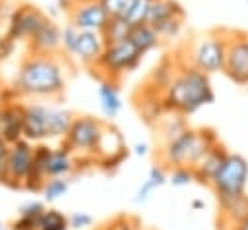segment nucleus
<instances>
[{
    "label": "nucleus",
    "instance_id": "obj_1",
    "mask_svg": "<svg viewBox=\"0 0 248 230\" xmlns=\"http://www.w3.org/2000/svg\"><path fill=\"white\" fill-rule=\"evenodd\" d=\"M165 104L180 114H194L205 104L215 101V93L211 87V79L205 72L182 64L180 72H176L170 81L165 85Z\"/></svg>",
    "mask_w": 248,
    "mask_h": 230
},
{
    "label": "nucleus",
    "instance_id": "obj_2",
    "mask_svg": "<svg viewBox=\"0 0 248 230\" xmlns=\"http://www.w3.org/2000/svg\"><path fill=\"white\" fill-rule=\"evenodd\" d=\"M54 54H33L29 56L16 77V87L17 91L25 95H35V97H46V95H56L64 89V73L62 66L52 58Z\"/></svg>",
    "mask_w": 248,
    "mask_h": 230
},
{
    "label": "nucleus",
    "instance_id": "obj_3",
    "mask_svg": "<svg viewBox=\"0 0 248 230\" xmlns=\"http://www.w3.org/2000/svg\"><path fill=\"white\" fill-rule=\"evenodd\" d=\"M227 35L229 29H215L207 31L203 35H198L186 50V62L207 75L219 73L225 68V56H227Z\"/></svg>",
    "mask_w": 248,
    "mask_h": 230
},
{
    "label": "nucleus",
    "instance_id": "obj_4",
    "mask_svg": "<svg viewBox=\"0 0 248 230\" xmlns=\"http://www.w3.org/2000/svg\"><path fill=\"white\" fill-rule=\"evenodd\" d=\"M248 186V160L238 153H229L211 180V187L217 193L219 207L231 205L246 197Z\"/></svg>",
    "mask_w": 248,
    "mask_h": 230
},
{
    "label": "nucleus",
    "instance_id": "obj_5",
    "mask_svg": "<svg viewBox=\"0 0 248 230\" xmlns=\"http://www.w3.org/2000/svg\"><path fill=\"white\" fill-rule=\"evenodd\" d=\"M215 145V137L211 131H196L184 129L180 135L172 137L165 149V160L174 166H196L207 151Z\"/></svg>",
    "mask_w": 248,
    "mask_h": 230
},
{
    "label": "nucleus",
    "instance_id": "obj_6",
    "mask_svg": "<svg viewBox=\"0 0 248 230\" xmlns=\"http://www.w3.org/2000/svg\"><path fill=\"white\" fill-rule=\"evenodd\" d=\"M107 46V41L101 31L78 29L68 23L62 29V48L68 56L78 58L85 66H95Z\"/></svg>",
    "mask_w": 248,
    "mask_h": 230
},
{
    "label": "nucleus",
    "instance_id": "obj_7",
    "mask_svg": "<svg viewBox=\"0 0 248 230\" xmlns=\"http://www.w3.org/2000/svg\"><path fill=\"white\" fill-rule=\"evenodd\" d=\"M70 128H72V120H70V114L64 110L48 108L43 104H33L25 108L23 133L31 139L62 135V133H68Z\"/></svg>",
    "mask_w": 248,
    "mask_h": 230
},
{
    "label": "nucleus",
    "instance_id": "obj_8",
    "mask_svg": "<svg viewBox=\"0 0 248 230\" xmlns=\"http://www.w3.org/2000/svg\"><path fill=\"white\" fill-rule=\"evenodd\" d=\"M141 58H143V52L130 39H122L116 43H108L95 66L105 70L108 79H114L122 73L132 72L134 68H138Z\"/></svg>",
    "mask_w": 248,
    "mask_h": 230
},
{
    "label": "nucleus",
    "instance_id": "obj_9",
    "mask_svg": "<svg viewBox=\"0 0 248 230\" xmlns=\"http://www.w3.org/2000/svg\"><path fill=\"white\" fill-rule=\"evenodd\" d=\"M223 73L240 87L248 85V33L246 31L229 29Z\"/></svg>",
    "mask_w": 248,
    "mask_h": 230
},
{
    "label": "nucleus",
    "instance_id": "obj_10",
    "mask_svg": "<svg viewBox=\"0 0 248 230\" xmlns=\"http://www.w3.org/2000/svg\"><path fill=\"white\" fill-rule=\"evenodd\" d=\"M66 14L68 23L76 25L78 29L103 31L108 21V14L105 12L101 0H72Z\"/></svg>",
    "mask_w": 248,
    "mask_h": 230
},
{
    "label": "nucleus",
    "instance_id": "obj_11",
    "mask_svg": "<svg viewBox=\"0 0 248 230\" xmlns=\"http://www.w3.org/2000/svg\"><path fill=\"white\" fill-rule=\"evenodd\" d=\"M46 19V15L33 4H21L17 6L8 21V37L14 41L31 39L33 33L41 27V23Z\"/></svg>",
    "mask_w": 248,
    "mask_h": 230
},
{
    "label": "nucleus",
    "instance_id": "obj_12",
    "mask_svg": "<svg viewBox=\"0 0 248 230\" xmlns=\"http://www.w3.org/2000/svg\"><path fill=\"white\" fill-rule=\"evenodd\" d=\"M29 44L35 54H56L62 48V29L46 17L29 39Z\"/></svg>",
    "mask_w": 248,
    "mask_h": 230
},
{
    "label": "nucleus",
    "instance_id": "obj_13",
    "mask_svg": "<svg viewBox=\"0 0 248 230\" xmlns=\"http://www.w3.org/2000/svg\"><path fill=\"white\" fill-rule=\"evenodd\" d=\"M68 133H70V143L76 149H93L99 145L103 129L95 118L83 116V118L72 122V128Z\"/></svg>",
    "mask_w": 248,
    "mask_h": 230
},
{
    "label": "nucleus",
    "instance_id": "obj_14",
    "mask_svg": "<svg viewBox=\"0 0 248 230\" xmlns=\"http://www.w3.org/2000/svg\"><path fill=\"white\" fill-rule=\"evenodd\" d=\"M25 126V110L17 106H2L0 108V135L6 141H17L19 133H23Z\"/></svg>",
    "mask_w": 248,
    "mask_h": 230
},
{
    "label": "nucleus",
    "instance_id": "obj_15",
    "mask_svg": "<svg viewBox=\"0 0 248 230\" xmlns=\"http://www.w3.org/2000/svg\"><path fill=\"white\" fill-rule=\"evenodd\" d=\"M227 155H229V153H227L221 145H213V147L207 151V155L194 166L196 178H198L200 182L211 184L213 176L219 172V168H221V164H223V160H225Z\"/></svg>",
    "mask_w": 248,
    "mask_h": 230
},
{
    "label": "nucleus",
    "instance_id": "obj_16",
    "mask_svg": "<svg viewBox=\"0 0 248 230\" xmlns=\"http://www.w3.org/2000/svg\"><path fill=\"white\" fill-rule=\"evenodd\" d=\"M66 224L68 222L60 213L48 211V213H39L29 218L23 216L17 226L19 230H66Z\"/></svg>",
    "mask_w": 248,
    "mask_h": 230
},
{
    "label": "nucleus",
    "instance_id": "obj_17",
    "mask_svg": "<svg viewBox=\"0 0 248 230\" xmlns=\"http://www.w3.org/2000/svg\"><path fill=\"white\" fill-rule=\"evenodd\" d=\"M31 164H33L31 149L25 143H16V147L8 153V160H6L8 172L14 178H23L31 172Z\"/></svg>",
    "mask_w": 248,
    "mask_h": 230
},
{
    "label": "nucleus",
    "instance_id": "obj_18",
    "mask_svg": "<svg viewBox=\"0 0 248 230\" xmlns=\"http://www.w3.org/2000/svg\"><path fill=\"white\" fill-rule=\"evenodd\" d=\"M128 39L143 52V54H147L149 50H153V48H157L159 46V43H161V37H159V33H157V29L149 23V21H143V23H134L132 25V29H130V35H128Z\"/></svg>",
    "mask_w": 248,
    "mask_h": 230
},
{
    "label": "nucleus",
    "instance_id": "obj_19",
    "mask_svg": "<svg viewBox=\"0 0 248 230\" xmlns=\"http://www.w3.org/2000/svg\"><path fill=\"white\" fill-rule=\"evenodd\" d=\"M97 95H99V101H101V110L107 118H114L120 108H122V99H120V93L114 85L112 79H107L99 85L97 89Z\"/></svg>",
    "mask_w": 248,
    "mask_h": 230
},
{
    "label": "nucleus",
    "instance_id": "obj_20",
    "mask_svg": "<svg viewBox=\"0 0 248 230\" xmlns=\"http://www.w3.org/2000/svg\"><path fill=\"white\" fill-rule=\"evenodd\" d=\"M174 17H186L184 8L176 0H155L153 6H151L147 21L151 25H159V23L174 19Z\"/></svg>",
    "mask_w": 248,
    "mask_h": 230
},
{
    "label": "nucleus",
    "instance_id": "obj_21",
    "mask_svg": "<svg viewBox=\"0 0 248 230\" xmlns=\"http://www.w3.org/2000/svg\"><path fill=\"white\" fill-rule=\"evenodd\" d=\"M130 29H132V23L126 19V17H108L107 25L103 27V37L108 43H116V41H122V39H128L130 35Z\"/></svg>",
    "mask_w": 248,
    "mask_h": 230
},
{
    "label": "nucleus",
    "instance_id": "obj_22",
    "mask_svg": "<svg viewBox=\"0 0 248 230\" xmlns=\"http://www.w3.org/2000/svg\"><path fill=\"white\" fill-rule=\"evenodd\" d=\"M70 170V157L64 151H50L45 162V172L50 176H60Z\"/></svg>",
    "mask_w": 248,
    "mask_h": 230
},
{
    "label": "nucleus",
    "instance_id": "obj_23",
    "mask_svg": "<svg viewBox=\"0 0 248 230\" xmlns=\"http://www.w3.org/2000/svg\"><path fill=\"white\" fill-rule=\"evenodd\" d=\"M165 172L161 170V168H157V166H153L151 170H149V176H147V180L141 184V187L138 189V193H136V201L138 203H141V201H145L149 195H151V191L155 189V187H159V186H163L165 184Z\"/></svg>",
    "mask_w": 248,
    "mask_h": 230
},
{
    "label": "nucleus",
    "instance_id": "obj_24",
    "mask_svg": "<svg viewBox=\"0 0 248 230\" xmlns=\"http://www.w3.org/2000/svg\"><path fill=\"white\" fill-rule=\"evenodd\" d=\"M153 2H155V0H132V2H130V8H128V12H126L124 17H126L132 25H134V23H143V21H147Z\"/></svg>",
    "mask_w": 248,
    "mask_h": 230
},
{
    "label": "nucleus",
    "instance_id": "obj_25",
    "mask_svg": "<svg viewBox=\"0 0 248 230\" xmlns=\"http://www.w3.org/2000/svg\"><path fill=\"white\" fill-rule=\"evenodd\" d=\"M153 27L157 29L161 41H165V39H174V37H178V33H180L182 27H184V17H174V19L163 21V23L153 25Z\"/></svg>",
    "mask_w": 248,
    "mask_h": 230
},
{
    "label": "nucleus",
    "instance_id": "obj_26",
    "mask_svg": "<svg viewBox=\"0 0 248 230\" xmlns=\"http://www.w3.org/2000/svg\"><path fill=\"white\" fill-rule=\"evenodd\" d=\"M192 180H196V170L192 166H174L170 174L172 186H188Z\"/></svg>",
    "mask_w": 248,
    "mask_h": 230
},
{
    "label": "nucleus",
    "instance_id": "obj_27",
    "mask_svg": "<svg viewBox=\"0 0 248 230\" xmlns=\"http://www.w3.org/2000/svg\"><path fill=\"white\" fill-rule=\"evenodd\" d=\"M130 2L132 0H101L108 17H124L130 8Z\"/></svg>",
    "mask_w": 248,
    "mask_h": 230
},
{
    "label": "nucleus",
    "instance_id": "obj_28",
    "mask_svg": "<svg viewBox=\"0 0 248 230\" xmlns=\"http://www.w3.org/2000/svg\"><path fill=\"white\" fill-rule=\"evenodd\" d=\"M66 189H68V184H66L64 180H50L48 186H46V189H45V197H46L48 201H52V199L64 195Z\"/></svg>",
    "mask_w": 248,
    "mask_h": 230
},
{
    "label": "nucleus",
    "instance_id": "obj_29",
    "mask_svg": "<svg viewBox=\"0 0 248 230\" xmlns=\"http://www.w3.org/2000/svg\"><path fill=\"white\" fill-rule=\"evenodd\" d=\"M91 216L89 215H85V213H76V215H72L70 216V226H74V228H85V226H89L91 224Z\"/></svg>",
    "mask_w": 248,
    "mask_h": 230
},
{
    "label": "nucleus",
    "instance_id": "obj_30",
    "mask_svg": "<svg viewBox=\"0 0 248 230\" xmlns=\"http://www.w3.org/2000/svg\"><path fill=\"white\" fill-rule=\"evenodd\" d=\"M39 213H43V207H41L39 203H33V205H27V207L21 209V216H25V218L35 216V215H39Z\"/></svg>",
    "mask_w": 248,
    "mask_h": 230
},
{
    "label": "nucleus",
    "instance_id": "obj_31",
    "mask_svg": "<svg viewBox=\"0 0 248 230\" xmlns=\"http://www.w3.org/2000/svg\"><path fill=\"white\" fill-rule=\"evenodd\" d=\"M8 160V151H6V143H4V137H0V168L6 164Z\"/></svg>",
    "mask_w": 248,
    "mask_h": 230
},
{
    "label": "nucleus",
    "instance_id": "obj_32",
    "mask_svg": "<svg viewBox=\"0 0 248 230\" xmlns=\"http://www.w3.org/2000/svg\"><path fill=\"white\" fill-rule=\"evenodd\" d=\"M234 230H248V213L234 224Z\"/></svg>",
    "mask_w": 248,
    "mask_h": 230
},
{
    "label": "nucleus",
    "instance_id": "obj_33",
    "mask_svg": "<svg viewBox=\"0 0 248 230\" xmlns=\"http://www.w3.org/2000/svg\"><path fill=\"white\" fill-rule=\"evenodd\" d=\"M145 149H147L145 145H136V153L138 155H145Z\"/></svg>",
    "mask_w": 248,
    "mask_h": 230
},
{
    "label": "nucleus",
    "instance_id": "obj_34",
    "mask_svg": "<svg viewBox=\"0 0 248 230\" xmlns=\"http://www.w3.org/2000/svg\"><path fill=\"white\" fill-rule=\"evenodd\" d=\"M118 230H130V226H128V224H122V226H120Z\"/></svg>",
    "mask_w": 248,
    "mask_h": 230
},
{
    "label": "nucleus",
    "instance_id": "obj_35",
    "mask_svg": "<svg viewBox=\"0 0 248 230\" xmlns=\"http://www.w3.org/2000/svg\"><path fill=\"white\" fill-rule=\"evenodd\" d=\"M0 230H2V224H0Z\"/></svg>",
    "mask_w": 248,
    "mask_h": 230
},
{
    "label": "nucleus",
    "instance_id": "obj_36",
    "mask_svg": "<svg viewBox=\"0 0 248 230\" xmlns=\"http://www.w3.org/2000/svg\"><path fill=\"white\" fill-rule=\"evenodd\" d=\"M2 230H4V228H2Z\"/></svg>",
    "mask_w": 248,
    "mask_h": 230
}]
</instances>
